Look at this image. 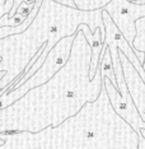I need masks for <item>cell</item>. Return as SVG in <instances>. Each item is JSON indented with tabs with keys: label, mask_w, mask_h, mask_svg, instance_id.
<instances>
[{
	"label": "cell",
	"mask_w": 145,
	"mask_h": 149,
	"mask_svg": "<svg viewBox=\"0 0 145 149\" xmlns=\"http://www.w3.org/2000/svg\"><path fill=\"white\" fill-rule=\"evenodd\" d=\"M120 50V49H119ZM120 59L122 63L123 75L126 79L127 87H129L130 94L133 97V101L139 111L140 116L145 121V82L140 77L139 72L135 69V66L126 57V55L120 50Z\"/></svg>",
	"instance_id": "5b68a950"
},
{
	"label": "cell",
	"mask_w": 145,
	"mask_h": 149,
	"mask_svg": "<svg viewBox=\"0 0 145 149\" xmlns=\"http://www.w3.org/2000/svg\"><path fill=\"white\" fill-rule=\"evenodd\" d=\"M55 3H59V4H62L65 6H70V8H76L75 1L74 0H53Z\"/></svg>",
	"instance_id": "ba28073f"
},
{
	"label": "cell",
	"mask_w": 145,
	"mask_h": 149,
	"mask_svg": "<svg viewBox=\"0 0 145 149\" xmlns=\"http://www.w3.org/2000/svg\"><path fill=\"white\" fill-rule=\"evenodd\" d=\"M1 148H139L140 136L114 111L106 88L93 102H85L61 125L42 130L5 131Z\"/></svg>",
	"instance_id": "6da1fadb"
},
{
	"label": "cell",
	"mask_w": 145,
	"mask_h": 149,
	"mask_svg": "<svg viewBox=\"0 0 145 149\" xmlns=\"http://www.w3.org/2000/svg\"><path fill=\"white\" fill-rule=\"evenodd\" d=\"M75 35L66 36L60 40V41L52 47L51 51L49 52V55H47L45 63L42 64V66L40 68L22 87L17 88V89H13V91H9L4 96L0 97V110L10 106L12 103H14L17 100L23 97L28 91H31L32 88L38 87L43 83L49 82V80L67 63L70 55H71V49H73L74 40H75Z\"/></svg>",
	"instance_id": "7a4b0ae2"
},
{
	"label": "cell",
	"mask_w": 145,
	"mask_h": 149,
	"mask_svg": "<svg viewBox=\"0 0 145 149\" xmlns=\"http://www.w3.org/2000/svg\"><path fill=\"white\" fill-rule=\"evenodd\" d=\"M102 78H103V86L106 88L107 94H108V98H110V102L112 104V107L114 108V111H116L126 123H129L131 126L137 131V134L140 135V130L143 127H145V121L143 120V117L140 116L139 111H137V108L133 101L131 94L122 96V94L120 93L119 88L110 80V78L103 77V75H102Z\"/></svg>",
	"instance_id": "277c9868"
},
{
	"label": "cell",
	"mask_w": 145,
	"mask_h": 149,
	"mask_svg": "<svg viewBox=\"0 0 145 149\" xmlns=\"http://www.w3.org/2000/svg\"><path fill=\"white\" fill-rule=\"evenodd\" d=\"M136 37H135L133 47L135 51H141L145 55V17L136 21Z\"/></svg>",
	"instance_id": "8992f818"
},
{
	"label": "cell",
	"mask_w": 145,
	"mask_h": 149,
	"mask_svg": "<svg viewBox=\"0 0 145 149\" xmlns=\"http://www.w3.org/2000/svg\"><path fill=\"white\" fill-rule=\"evenodd\" d=\"M143 66H144V69H145V60H144V63H143Z\"/></svg>",
	"instance_id": "7c38bea8"
},
{
	"label": "cell",
	"mask_w": 145,
	"mask_h": 149,
	"mask_svg": "<svg viewBox=\"0 0 145 149\" xmlns=\"http://www.w3.org/2000/svg\"><path fill=\"white\" fill-rule=\"evenodd\" d=\"M75 5L79 10H85V12H93L103 9L108 3L112 0H74Z\"/></svg>",
	"instance_id": "52a82bcc"
},
{
	"label": "cell",
	"mask_w": 145,
	"mask_h": 149,
	"mask_svg": "<svg viewBox=\"0 0 145 149\" xmlns=\"http://www.w3.org/2000/svg\"><path fill=\"white\" fill-rule=\"evenodd\" d=\"M139 4H145V0H141V1H139Z\"/></svg>",
	"instance_id": "8fae6325"
},
{
	"label": "cell",
	"mask_w": 145,
	"mask_h": 149,
	"mask_svg": "<svg viewBox=\"0 0 145 149\" xmlns=\"http://www.w3.org/2000/svg\"><path fill=\"white\" fill-rule=\"evenodd\" d=\"M129 1H134V3H139V1H141V0H129Z\"/></svg>",
	"instance_id": "30bf717a"
},
{
	"label": "cell",
	"mask_w": 145,
	"mask_h": 149,
	"mask_svg": "<svg viewBox=\"0 0 145 149\" xmlns=\"http://www.w3.org/2000/svg\"><path fill=\"white\" fill-rule=\"evenodd\" d=\"M4 143H5V141H4V139H3V138H0V148H1L3 145H4Z\"/></svg>",
	"instance_id": "9c48e42d"
},
{
	"label": "cell",
	"mask_w": 145,
	"mask_h": 149,
	"mask_svg": "<svg viewBox=\"0 0 145 149\" xmlns=\"http://www.w3.org/2000/svg\"><path fill=\"white\" fill-rule=\"evenodd\" d=\"M103 9L108 12L125 38L133 45L137 33L136 21L145 17V4L129 0H112Z\"/></svg>",
	"instance_id": "3957f363"
}]
</instances>
